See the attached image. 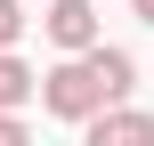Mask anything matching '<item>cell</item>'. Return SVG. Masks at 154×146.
<instances>
[{"instance_id":"obj_7","label":"cell","mask_w":154,"mask_h":146,"mask_svg":"<svg viewBox=\"0 0 154 146\" xmlns=\"http://www.w3.org/2000/svg\"><path fill=\"white\" fill-rule=\"evenodd\" d=\"M0 146H24V114L16 106H0Z\"/></svg>"},{"instance_id":"obj_5","label":"cell","mask_w":154,"mask_h":146,"mask_svg":"<svg viewBox=\"0 0 154 146\" xmlns=\"http://www.w3.org/2000/svg\"><path fill=\"white\" fill-rule=\"evenodd\" d=\"M24 98H32V65L16 49H0V106H24Z\"/></svg>"},{"instance_id":"obj_4","label":"cell","mask_w":154,"mask_h":146,"mask_svg":"<svg viewBox=\"0 0 154 146\" xmlns=\"http://www.w3.org/2000/svg\"><path fill=\"white\" fill-rule=\"evenodd\" d=\"M81 57H89V73L106 81V98H130V89H138V57H130V49H114L106 33H97V41L81 49Z\"/></svg>"},{"instance_id":"obj_2","label":"cell","mask_w":154,"mask_h":146,"mask_svg":"<svg viewBox=\"0 0 154 146\" xmlns=\"http://www.w3.org/2000/svg\"><path fill=\"white\" fill-rule=\"evenodd\" d=\"M73 130H81L89 146H146V138H154V114L122 106V98H106V106H97V114H81Z\"/></svg>"},{"instance_id":"obj_1","label":"cell","mask_w":154,"mask_h":146,"mask_svg":"<svg viewBox=\"0 0 154 146\" xmlns=\"http://www.w3.org/2000/svg\"><path fill=\"white\" fill-rule=\"evenodd\" d=\"M32 98H41V114L49 122H81V114H97L106 106V81L89 73V57L73 49V57H57L49 73H32Z\"/></svg>"},{"instance_id":"obj_8","label":"cell","mask_w":154,"mask_h":146,"mask_svg":"<svg viewBox=\"0 0 154 146\" xmlns=\"http://www.w3.org/2000/svg\"><path fill=\"white\" fill-rule=\"evenodd\" d=\"M130 8H138V24H154V0H130Z\"/></svg>"},{"instance_id":"obj_3","label":"cell","mask_w":154,"mask_h":146,"mask_svg":"<svg viewBox=\"0 0 154 146\" xmlns=\"http://www.w3.org/2000/svg\"><path fill=\"white\" fill-rule=\"evenodd\" d=\"M41 33H49V49H57V57H73V49H89L106 24H97V8H89V0H49V8H41Z\"/></svg>"},{"instance_id":"obj_6","label":"cell","mask_w":154,"mask_h":146,"mask_svg":"<svg viewBox=\"0 0 154 146\" xmlns=\"http://www.w3.org/2000/svg\"><path fill=\"white\" fill-rule=\"evenodd\" d=\"M24 41V0H0V49Z\"/></svg>"}]
</instances>
